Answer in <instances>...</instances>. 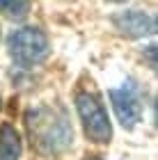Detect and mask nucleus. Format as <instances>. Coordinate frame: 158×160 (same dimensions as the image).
Listing matches in <instances>:
<instances>
[{
	"label": "nucleus",
	"mask_w": 158,
	"mask_h": 160,
	"mask_svg": "<svg viewBox=\"0 0 158 160\" xmlns=\"http://www.w3.org/2000/svg\"><path fill=\"white\" fill-rule=\"evenodd\" d=\"M87 160H101V158H87Z\"/></svg>",
	"instance_id": "nucleus-9"
},
{
	"label": "nucleus",
	"mask_w": 158,
	"mask_h": 160,
	"mask_svg": "<svg viewBox=\"0 0 158 160\" xmlns=\"http://www.w3.org/2000/svg\"><path fill=\"white\" fill-rule=\"evenodd\" d=\"M7 53L14 60V64L30 69L34 64H41L51 55V41L39 28H18L7 37Z\"/></svg>",
	"instance_id": "nucleus-2"
},
{
	"label": "nucleus",
	"mask_w": 158,
	"mask_h": 160,
	"mask_svg": "<svg viewBox=\"0 0 158 160\" xmlns=\"http://www.w3.org/2000/svg\"><path fill=\"white\" fill-rule=\"evenodd\" d=\"M25 130L32 147L44 156H57L74 147V128L57 105H32L25 112Z\"/></svg>",
	"instance_id": "nucleus-1"
},
{
	"label": "nucleus",
	"mask_w": 158,
	"mask_h": 160,
	"mask_svg": "<svg viewBox=\"0 0 158 160\" xmlns=\"http://www.w3.org/2000/svg\"><path fill=\"white\" fill-rule=\"evenodd\" d=\"M108 96H110L112 110L124 128H133L142 121V101H140V92L133 85V80H126L121 87L110 89Z\"/></svg>",
	"instance_id": "nucleus-4"
},
{
	"label": "nucleus",
	"mask_w": 158,
	"mask_h": 160,
	"mask_svg": "<svg viewBox=\"0 0 158 160\" xmlns=\"http://www.w3.org/2000/svg\"><path fill=\"white\" fill-rule=\"evenodd\" d=\"M32 9V0H0V12L7 18L23 21Z\"/></svg>",
	"instance_id": "nucleus-7"
},
{
	"label": "nucleus",
	"mask_w": 158,
	"mask_h": 160,
	"mask_svg": "<svg viewBox=\"0 0 158 160\" xmlns=\"http://www.w3.org/2000/svg\"><path fill=\"white\" fill-rule=\"evenodd\" d=\"M112 2H124V0H112Z\"/></svg>",
	"instance_id": "nucleus-10"
},
{
	"label": "nucleus",
	"mask_w": 158,
	"mask_h": 160,
	"mask_svg": "<svg viewBox=\"0 0 158 160\" xmlns=\"http://www.w3.org/2000/svg\"><path fill=\"white\" fill-rule=\"evenodd\" d=\"M147 57H149V67L156 69V46H149L147 48Z\"/></svg>",
	"instance_id": "nucleus-8"
},
{
	"label": "nucleus",
	"mask_w": 158,
	"mask_h": 160,
	"mask_svg": "<svg viewBox=\"0 0 158 160\" xmlns=\"http://www.w3.org/2000/svg\"><path fill=\"white\" fill-rule=\"evenodd\" d=\"M23 144H21V135L12 123H3L0 126V160H18Z\"/></svg>",
	"instance_id": "nucleus-6"
},
{
	"label": "nucleus",
	"mask_w": 158,
	"mask_h": 160,
	"mask_svg": "<svg viewBox=\"0 0 158 160\" xmlns=\"http://www.w3.org/2000/svg\"><path fill=\"white\" fill-rule=\"evenodd\" d=\"M112 25L131 39L149 37V34H156V30H158L156 16L149 12H142V9H124V12L112 14Z\"/></svg>",
	"instance_id": "nucleus-5"
},
{
	"label": "nucleus",
	"mask_w": 158,
	"mask_h": 160,
	"mask_svg": "<svg viewBox=\"0 0 158 160\" xmlns=\"http://www.w3.org/2000/svg\"><path fill=\"white\" fill-rule=\"evenodd\" d=\"M76 110L83 121V130L87 135V140H92L94 144H108L112 140V123L99 96H94L89 92H78Z\"/></svg>",
	"instance_id": "nucleus-3"
}]
</instances>
